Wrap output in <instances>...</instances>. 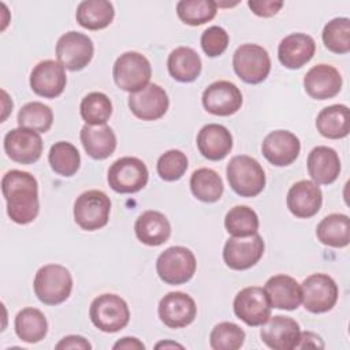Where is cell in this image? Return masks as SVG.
<instances>
[{
  "label": "cell",
  "mask_w": 350,
  "mask_h": 350,
  "mask_svg": "<svg viewBox=\"0 0 350 350\" xmlns=\"http://www.w3.org/2000/svg\"><path fill=\"white\" fill-rule=\"evenodd\" d=\"M107 179L113 191L120 194H133L146 186L149 172L141 159L126 156L111 164Z\"/></svg>",
  "instance_id": "8"
},
{
  "label": "cell",
  "mask_w": 350,
  "mask_h": 350,
  "mask_svg": "<svg viewBox=\"0 0 350 350\" xmlns=\"http://www.w3.org/2000/svg\"><path fill=\"white\" fill-rule=\"evenodd\" d=\"M304 89L314 100L332 98L342 89V75L334 66L316 64L305 74Z\"/></svg>",
  "instance_id": "21"
},
{
  "label": "cell",
  "mask_w": 350,
  "mask_h": 350,
  "mask_svg": "<svg viewBox=\"0 0 350 350\" xmlns=\"http://www.w3.org/2000/svg\"><path fill=\"white\" fill-rule=\"evenodd\" d=\"M89 317L96 328L103 332H118L130 321L127 302L116 294H101L96 297L89 308Z\"/></svg>",
  "instance_id": "5"
},
{
  "label": "cell",
  "mask_w": 350,
  "mask_h": 350,
  "mask_svg": "<svg viewBox=\"0 0 350 350\" xmlns=\"http://www.w3.org/2000/svg\"><path fill=\"white\" fill-rule=\"evenodd\" d=\"M159 317L170 328H185L190 325L197 316L194 299L182 291H171L159 302Z\"/></svg>",
  "instance_id": "16"
},
{
  "label": "cell",
  "mask_w": 350,
  "mask_h": 350,
  "mask_svg": "<svg viewBox=\"0 0 350 350\" xmlns=\"http://www.w3.org/2000/svg\"><path fill=\"white\" fill-rule=\"evenodd\" d=\"M245 342V331L235 323L221 321L209 334V345L213 350H238Z\"/></svg>",
  "instance_id": "41"
},
{
  "label": "cell",
  "mask_w": 350,
  "mask_h": 350,
  "mask_svg": "<svg viewBox=\"0 0 350 350\" xmlns=\"http://www.w3.org/2000/svg\"><path fill=\"white\" fill-rule=\"evenodd\" d=\"M247 7L261 18H269L276 15L283 7V1H272V0H250L247 1Z\"/></svg>",
  "instance_id": "44"
},
{
  "label": "cell",
  "mask_w": 350,
  "mask_h": 350,
  "mask_svg": "<svg viewBox=\"0 0 350 350\" xmlns=\"http://www.w3.org/2000/svg\"><path fill=\"white\" fill-rule=\"evenodd\" d=\"M94 45L90 37L79 31H68L56 42V57L64 68L79 71L93 59Z\"/></svg>",
  "instance_id": "13"
},
{
  "label": "cell",
  "mask_w": 350,
  "mask_h": 350,
  "mask_svg": "<svg viewBox=\"0 0 350 350\" xmlns=\"http://www.w3.org/2000/svg\"><path fill=\"white\" fill-rule=\"evenodd\" d=\"M4 152L19 164H33L42 153V139L37 131L18 127L10 130L4 137Z\"/></svg>",
  "instance_id": "15"
},
{
  "label": "cell",
  "mask_w": 350,
  "mask_h": 350,
  "mask_svg": "<svg viewBox=\"0 0 350 350\" xmlns=\"http://www.w3.org/2000/svg\"><path fill=\"white\" fill-rule=\"evenodd\" d=\"M317 131L328 139H340L350 133V109L345 104L323 108L316 118Z\"/></svg>",
  "instance_id": "30"
},
{
  "label": "cell",
  "mask_w": 350,
  "mask_h": 350,
  "mask_svg": "<svg viewBox=\"0 0 350 350\" xmlns=\"http://www.w3.org/2000/svg\"><path fill=\"white\" fill-rule=\"evenodd\" d=\"M264 241L257 232L250 237H231L223 247V260L230 269L245 271L254 267L264 254Z\"/></svg>",
  "instance_id": "11"
},
{
  "label": "cell",
  "mask_w": 350,
  "mask_h": 350,
  "mask_svg": "<svg viewBox=\"0 0 350 350\" xmlns=\"http://www.w3.org/2000/svg\"><path fill=\"white\" fill-rule=\"evenodd\" d=\"M67 83L66 68L56 60H42L30 72L31 90L44 98L59 97Z\"/></svg>",
  "instance_id": "17"
},
{
  "label": "cell",
  "mask_w": 350,
  "mask_h": 350,
  "mask_svg": "<svg viewBox=\"0 0 350 350\" xmlns=\"http://www.w3.org/2000/svg\"><path fill=\"white\" fill-rule=\"evenodd\" d=\"M323 204V193L313 180H298L287 193V208L298 219H309L314 216Z\"/></svg>",
  "instance_id": "22"
},
{
  "label": "cell",
  "mask_w": 350,
  "mask_h": 350,
  "mask_svg": "<svg viewBox=\"0 0 350 350\" xmlns=\"http://www.w3.org/2000/svg\"><path fill=\"white\" fill-rule=\"evenodd\" d=\"M235 74L246 83L257 85L267 79L271 71V57L265 48L257 44H243L232 56Z\"/></svg>",
  "instance_id": "9"
},
{
  "label": "cell",
  "mask_w": 350,
  "mask_h": 350,
  "mask_svg": "<svg viewBox=\"0 0 350 350\" xmlns=\"http://www.w3.org/2000/svg\"><path fill=\"white\" fill-rule=\"evenodd\" d=\"M113 349H126V350H144L145 345L137 339V338H131V336H124L120 340H118L113 345Z\"/></svg>",
  "instance_id": "47"
},
{
  "label": "cell",
  "mask_w": 350,
  "mask_h": 350,
  "mask_svg": "<svg viewBox=\"0 0 350 350\" xmlns=\"http://www.w3.org/2000/svg\"><path fill=\"white\" fill-rule=\"evenodd\" d=\"M7 215L16 224L31 223L40 212L37 179L26 171L11 170L1 179Z\"/></svg>",
  "instance_id": "1"
},
{
  "label": "cell",
  "mask_w": 350,
  "mask_h": 350,
  "mask_svg": "<svg viewBox=\"0 0 350 350\" xmlns=\"http://www.w3.org/2000/svg\"><path fill=\"white\" fill-rule=\"evenodd\" d=\"M197 148L208 160H223L232 149V135L223 124L208 123L197 134Z\"/></svg>",
  "instance_id": "24"
},
{
  "label": "cell",
  "mask_w": 350,
  "mask_h": 350,
  "mask_svg": "<svg viewBox=\"0 0 350 350\" xmlns=\"http://www.w3.org/2000/svg\"><path fill=\"white\" fill-rule=\"evenodd\" d=\"M217 3L213 0H180L176 4L178 18L189 26H200L216 16Z\"/></svg>",
  "instance_id": "37"
},
{
  "label": "cell",
  "mask_w": 350,
  "mask_h": 350,
  "mask_svg": "<svg viewBox=\"0 0 350 350\" xmlns=\"http://www.w3.org/2000/svg\"><path fill=\"white\" fill-rule=\"evenodd\" d=\"M224 227L232 237H250L257 234L260 220L250 206L237 205L226 213Z\"/></svg>",
  "instance_id": "36"
},
{
  "label": "cell",
  "mask_w": 350,
  "mask_h": 350,
  "mask_svg": "<svg viewBox=\"0 0 350 350\" xmlns=\"http://www.w3.org/2000/svg\"><path fill=\"white\" fill-rule=\"evenodd\" d=\"M189 167L186 154L178 149L164 152L156 164L159 176L165 182H175L180 179Z\"/></svg>",
  "instance_id": "42"
},
{
  "label": "cell",
  "mask_w": 350,
  "mask_h": 350,
  "mask_svg": "<svg viewBox=\"0 0 350 350\" xmlns=\"http://www.w3.org/2000/svg\"><path fill=\"white\" fill-rule=\"evenodd\" d=\"M48 161L51 168L64 178L77 174L81 165V154L78 149L67 141L55 142L48 153Z\"/></svg>",
  "instance_id": "35"
},
{
  "label": "cell",
  "mask_w": 350,
  "mask_h": 350,
  "mask_svg": "<svg viewBox=\"0 0 350 350\" xmlns=\"http://www.w3.org/2000/svg\"><path fill=\"white\" fill-rule=\"evenodd\" d=\"M308 172L317 185L334 183L340 172V160L335 149L329 146H316L308 156Z\"/></svg>",
  "instance_id": "26"
},
{
  "label": "cell",
  "mask_w": 350,
  "mask_h": 350,
  "mask_svg": "<svg viewBox=\"0 0 350 350\" xmlns=\"http://www.w3.org/2000/svg\"><path fill=\"white\" fill-rule=\"evenodd\" d=\"M234 313L250 327L262 325L271 317V302L262 287L250 286L242 288L234 298Z\"/></svg>",
  "instance_id": "12"
},
{
  "label": "cell",
  "mask_w": 350,
  "mask_h": 350,
  "mask_svg": "<svg viewBox=\"0 0 350 350\" xmlns=\"http://www.w3.org/2000/svg\"><path fill=\"white\" fill-rule=\"evenodd\" d=\"M228 41V33L221 26H211L201 34V48L209 57H216L224 53Z\"/></svg>",
  "instance_id": "43"
},
{
  "label": "cell",
  "mask_w": 350,
  "mask_h": 350,
  "mask_svg": "<svg viewBox=\"0 0 350 350\" xmlns=\"http://www.w3.org/2000/svg\"><path fill=\"white\" fill-rule=\"evenodd\" d=\"M316 52L314 40L305 33H293L286 36L278 46V57L282 66L297 70L312 60Z\"/></svg>",
  "instance_id": "23"
},
{
  "label": "cell",
  "mask_w": 350,
  "mask_h": 350,
  "mask_svg": "<svg viewBox=\"0 0 350 350\" xmlns=\"http://www.w3.org/2000/svg\"><path fill=\"white\" fill-rule=\"evenodd\" d=\"M79 138L88 156L94 160H104L109 157L115 152L118 144L113 130L107 124H85L81 129Z\"/></svg>",
  "instance_id": "28"
},
{
  "label": "cell",
  "mask_w": 350,
  "mask_h": 350,
  "mask_svg": "<svg viewBox=\"0 0 350 350\" xmlns=\"http://www.w3.org/2000/svg\"><path fill=\"white\" fill-rule=\"evenodd\" d=\"M115 16V10L111 1L107 0H85L77 7L75 19L88 30H101L111 25Z\"/></svg>",
  "instance_id": "31"
},
{
  "label": "cell",
  "mask_w": 350,
  "mask_h": 350,
  "mask_svg": "<svg viewBox=\"0 0 350 350\" xmlns=\"http://www.w3.org/2000/svg\"><path fill=\"white\" fill-rule=\"evenodd\" d=\"M302 304L310 313H325L331 310L339 295L336 282L327 273H313L302 284Z\"/></svg>",
  "instance_id": "10"
},
{
  "label": "cell",
  "mask_w": 350,
  "mask_h": 350,
  "mask_svg": "<svg viewBox=\"0 0 350 350\" xmlns=\"http://www.w3.org/2000/svg\"><path fill=\"white\" fill-rule=\"evenodd\" d=\"M160 347H164V349H167V347H179V349H183L182 345L175 343V342H160V343L156 345V349H160Z\"/></svg>",
  "instance_id": "49"
},
{
  "label": "cell",
  "mask_w": 350,
  "mask_h": 350,
  "mask_svg": "<svg viewBox=\"0 0 350 350\" xmlns=\"http://www.w3.org/2000/svg\"><path fill=\"white\" fill-rule=\"evenodd\" d=\"M299 324L288 316L269 317L260 331L261 340L273 350H293L299 342Z\"/></svg>",
  "instance_id": "19"
},
{
  "label": "cell",
  "mask_w": 350,
  "mask_h": 350,
  "mask_svg": "<svg viewBox=\"0 0 350 350\" xmlns=\"http://www.w3.org/2000/svg\"><path fill=\"white\" fill-rule=\"evenodd\" d=\"M324 46L338 55L350 52V19L334 18L329 21L321 34Z\"/></svg>",
  "instance_id": "40"
},
{
  "label": "cell",
  "mask_w": 350,
  "mask_h": 350,
  "mask_svg": "<svg viewBox=\"0 0 350 350\" xmlns=\"http://www.w3.org/2000/svg\"><path fill=\"white\" fill-rule=\"evenodd\" d=\"M14 325L18 338L26 343H38L48 332L46 317L37 308H25L19 310Z\"/></svg>",
  "instance_id": "33"
},
{
  "label": "cell",
  "mask_w": 350,
  "mask_h": 350,
  "mask_svg": "<svg viewBox=\"0 0 350 350\" xmlns=\"http://www.w3.org/2000/svg\"><path fill=\"white\" fill-rule=\"evenodd\" d=\"M230 187L241 197H256L265 187V172L261 164L247 156H234L226 168Z\"/></svg>",
  "instance_id": "2"
},
{
  "label": "cell",
  "mask_w": 350,
  "mask_h": 350,
  "mask_svg": "<svg viewBox=\"0 0 350 350\" xmlns=\"http://www.w3.org/2000/svg\"><path fill=\"white\" fill-rule=\"evenodd\" d=\"M190 190L202 202H216L221 198L224 185L220 175L212 168H198L190 176Z\"/></svg>",
  "instance_id": "34"
},
{
  "label": "cell",
  "mask_w": 350,
  "mask_h": 350,
  "mask_svg": "<svg viewBox=\"0 0 350 350\" xmlns=\"http://www.w3.org/2000/svg\"><path fill=\"white\" fill-rule=\"evenodd\" d=\"M1 94H3V108H4V111H5L4 116L1 118V122H4L5 118H7V115H8V112L12 111V104H10V105L5 104V103H7V93H5V90H1Z\"/></svg>",
  "instance_id": "48"
},
{
  "label": "cell",
  "mask_w": 350,
  "mask_h": 350,
  "mask_svg": "<svg viewBox=\"0 0 350 350\" xmlns=\"http://www.w3.org/2000/svg\"><path fill=\"white\" fill-rule=\"evenodd\" d=\"M134 231L138 241L144 245L160 246L168 241L171 224L161 212L145 211L137 217Z\"/></svg>",
  "instance_id": "27"
},
{
  "label": "cell",
  "mask_w": 350,
  "mask_h": 350,
  "mask_svg": "<svg viewBox=\"0 0 350 350\" xmlns=\"http://www.w3.org/2000/svg\"><path fill=\"white\" fill-rule=\"evenodd\" d=\"M167 68L175 81L189 83L200 77L202 62L193 48L178 46L168 55Z\"/></svg>",
  "instance_id": "29"
},
{
  "label": "cell",
  "mask_w": 350,
  "mask_h": 350,
  "mask_svg": "<svg viewBox=\"0 0 350 350\" xmlns=\"http://www.w3.org/2000/svg\"><path fill=\"white\" fill-rule=\"evenodd\" d=\"M317 239L331 247H346L350 242V219L343 213L325 216L316 227Z\"/></svg>",
  "instance_id": "32"
},
{
  "label": "cell",
  "mask_w": 350,
  "mask_h": 350,
  "mask_svg": "<svg viewBox=\"0 0 350 350\" xmlns=\"http://www.w3.org/2000/svg\"><path fill=\"white\" fill-rule=\"evenodd\" d=\"M264 290L268 295L272 308L283 309V310H294L302 302V291L301 284L288 275H275L271 276Z\"/></svg>",
  "instance_id": "25"
},
{
  "label": "cell",
  "mask_w": 350,
  "mask_h": 350,
  "mask_svg": "<svg viewBox=\"0 0 350 350\" xmlns=\"http://www.w3.org/2000/svg\"><path fill=\"white\" fill-rule=\"evenodd\" d=\"M197 268L196 256L185 246H171L160 253L156 261L159 278L171 286L189 282Z\"/></svg>",
  "instance_id": "6"
},
{
  "label": "cell",
  "mask_w": 350,
  "mask_h": 350,
  "mask_svg": "<svg viewBox=\"0 0 350 350\" xmlns=\"http://www.w3.org/2000/svg\"><path fill=\"white\" fill-rule=\"evenodd\" d=\"M202 105L206 112L216 116H230L242 107V93L230 81H216L202 93Z\"/></svg>",
  "instance_id": "14"
},
{
  "label": "cell",
  "mask_w": 350,
  "mask_h": 350,
  "mask_svg": "<svg viewBox=\"0 0 350 350\" xmlns=\"http://www.w3.org/2000/svg\"><path fill=\"white\" fill-rule=\"evenodd\" d=\"M36 297L45 305H59L68 299L72 290V276L60 264L41 267L33 282Z\"/></svg>",
  "instance_id": "3"
},
{
  "label": "cell",
  "mask_w": 350,
  "mask_h": 350,
  "mask_svg": "<svg viewBox=\"0 0 350 350\" xmlns=\"http://www.w3.org/2000/svg\"><path fill=\"white\" fill-rule=\"evenodd\" d=\"M56 349H81V350H90L92 345L88 339L79 335H68L64 336L56 346Z\"/></svg>",
  "instance_id": "45"
},
{
  "label": "cell",
  "mask_w": 350,
  "mask_h": 350,
  "mask_svg": "<svg viewBox=\"0 0 350 350\" xmlns=\"http://www.w3.org/2000/svg\"><path fill=\"white\" fill-rule=\"evenodd\" d=\"M111 213V200L101 190H88L74 202V220L85 231H96L107 226Z\"/></svg>",
  "instance_id": "7"
},
{
  "label": "cell",
  "mask_w": 350,
  "mask_h": 350,
  "mask_svg": "<svg viewBox=\"0 0 350 350\" xmlns=\"http://www.w3.org/2000/svg\"><path fill=\"white\" fill-rule=\"evenodd\" d=\"M261 152L272 165L286 167L297 160L301 152V142L288 130H275L264 138Z\"/></svg>",
  "instance_id": "20"
},
{
  "label": "cell",
  "mask_w": 350,
  "mask_h": 350,
  "mask_svg": "<svg viewBox=\"0 0 350 350\" xmlns=\"http://www.w3.org/2000/svg\"><path fill=\"white\" fill-rule=\"evenodd\" d=\"M112 77L116 86L124 92L135 93L149 85L152 66L139 52H124L120 55L112 68Z\"/></svg>",
  "instance_id": "4"
},
{
  "label": "cell",
  "mask_w": 350,
  "mask_h": 350,
  "mask_svg": "<svg viewBox=\"0 0 350 350\" xmlns=\"http://www.w3.org/2000/svg\"><path fill=\"white\" fill-rule=\"evenodd\" d=\"M168 105L167 92L157 83H149L142 90L130 93L129 96V108L133 115L146 122L163 118Z\"/></svg>",
  "instance_id": "18"
},
{
  "label": "cell",
  "mask_w": 350,
  "mask_h": 350,
  "mask_svg": "<svg viewBox=\"0 0 350 350\" xmlns=\"http://www.w3.org/2000/svg\"><path fill=\"white\" fill-rule=\"evenodd\" d=\"M53 123V112L49 105L31 101L25 104L18 112V124L37 133H46Z\"/></svg>",
  "instance_id": "39"
},
{
  "label": "cell",
  "mask_w": 350,
  "mask_h": 350,
  "mask_svg": "<svg viewBox=\"0 0 350 350\" xmlns=\"http://www.w3.org/2000/svg\"><path fill=\"white\" fill-rule=\"evenodd\" d=\"M305 347H320V349H323L324 343H323L321 338L317 334L310 332V331H305V332H301V335H299V342H298L297 349H305Z\"/></svg>",
  "instance_id": "46"
},
{
  "label": "cell",
  "mask_w": 350,
  "mask_h": 350,
  "mask_svg": "<svg viewBox=\"0 0 350 350\" xmlns=\"http://www.w3.org/2000/svg\"><path fill=\"white\" fill-rule=\"evenodd\" d=\"M79 112L86 124H105L112 115V103L105 93L92 92L86 94L79 105Z\"/></svg>",
  "instance_id": "38"
}]
</instances>
